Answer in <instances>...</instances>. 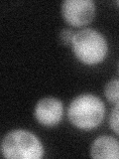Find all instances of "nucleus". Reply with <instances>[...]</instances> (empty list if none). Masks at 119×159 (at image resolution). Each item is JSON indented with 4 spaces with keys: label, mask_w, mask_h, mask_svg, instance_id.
I'll list each match as a JSON object with an SVG mask.
<instances>
[{
    "label": "nucleus",
    "mask_w": 119,
    "mask_h": 159,
    "mask_svg": "<svg viewBox=\"0 0 119 159\" xmlns=\"http://www.w3.org/2000/svg\"><path fill=\"white\" fill-rule=\"evenodd\" d=\"M118 72H119V65H118Z\"/></svg>",
    "instance_id": "obj_11"
},
{
    "label": "nucleus",
    "mask_w": 119,
    "mask_h": 159,
    "mask_svg": "<svg viewBox=\"0 0 119 159\" xmlns=\"http://www.w3.org/2000/svg\"><path fill=\"white\" fill-rule=\"evenodd\" d=\"M62 15L72 26H84L92 21L95 4L91 0H66L62 3Z\"/></svg>",
    "instance_id": "obj_4"
},
{
    "label": "nucleus",
    "mask_w": 119,
    "mask_h": 159,
    "mask_svg": "<svg viewBox=\"0 0 119 159\" xmlns=\"http://www.w3.org/2000/svg\"><path fill=\"white\" fill-rule=\"evenodd\" d=\"M72 47L76 57L86 65L101 62L108 51L106 39L92 28H84L74 33Z\"/></svg>",
    "instance_id": "obj_3"
},
{
    "label": "nucleus",
    "mask_w": 119,
    "mask_h": 159,
    "mask_svg": "<svg viewBox=\"0 0 119 159\" xmlns=\"http://www.w3.org/2000/svg\"><path fill=\"white\" fill-rule=\"evenodd\" d=\"M105 116V106L98 97L82 93L76 97L68 107V120L82 130H91L100 124Z\"/></svg>",
    "instance_id": "obj_1"
},
{
    "label": "nucleus",
    "mask_w": 119,
    "mask_h": 159,
    "mask_svg": "<svg viewBox=\"0 0 119 159\" xmlns=\"http://www.w3.org/2000/svg\"><path fill=\"white\" fill-rule=\"evenodd\" d=\"M73 36H74L73 31L68 28L62 29L61 32H60V40H61V42L64 45H66V46H72Z\"/></svg>",
    "instance_id": "obj_9"
},
{
    "label": "nucleus",
    "mask_w": 119,
    "mask_h": 159,
    "mask_svg": "<svg viewBox=\"0 0 119 159\" xmlns=\"http://www.w3.org/2000/svg\"><path fill=\"white\" fill-rule=\"evenodd\" d=\"M1 152L5 158L39 159L44 156V147L34 133L15 129L3 137Z\"/></svg>",
    "instance_id": "obj_2"
},
{
    "label": "nucleus",
    "mask_w": 119,
    "mask_h": 159,
    "mask_svg": "<svg viewBox=\"0 0 119 159\" xmlns=\"http://www.w3.org/2000/svg\"><path fill=\"white\" fill-rule=\"evenodd\" d=\"M109 125L112 130L119 135V103L115 104L109 116Z\"/></svg>",
    "instance_id": "obj_8"
},
{
    "label": "nucleus",
    "mask_w": 119,
    "mask_h": 159,
    "mask_svg": "<svg viewBox=\"0 0 119 159\" xmlns=\"http://www.w3.org/2000/svg\"><path fill=\"white\" fill-rule=\"evenodd\" d=\"M90 156L92 158L119 159V141L108 135L97 137L91 144Z\"/></svg>",
    "instance_id": "obj_6"
},
{
    "label": "nucleus",
    "mask_w": 119,
    "mask_h": 159,
    "mask_svg": "<svg viewBox=\"0 0 119 159\" xmlns=\"http://www.w3.org/2000/svg\"><path fill=\"white\" fill-rule=\"evenodd\" d=\"M64 107L60 99L56 98H44L35 107V117L37 121L45 126L58 124L63 117Z\"/></svg>",
    "instance_id": "obj_5"
},
{
    "label": "nucleus",
    "mask_w": 119,
    "mask_h": 159,
    "mask_svg": "<svg viewBox=\"0 0 119 159\" xmlns=\"http://www.w3.org/2000/svg\"><path fill=\"white\" fill-rule=\"evenodd\" d=\"M104 96L108 102L119 103V80H111L104 87Z\"/></svg>",
    "instance_id": "obj_7"
},
{
    "label": "nucleus",
    "mask_w": 119,
    "mask_h": 159,
    "mask_svg": "<svg viewBox=\"0 0 119 159\" xmlns=\"http://www.w3.org/2000/svg\"><path fill=\"white\" fill-rule=\"evenodd\" d=\"M116 4L118 5V6H119V1H116Z\"/></svg>",
    "instance_id": "obj_10"
}]
</instances>
